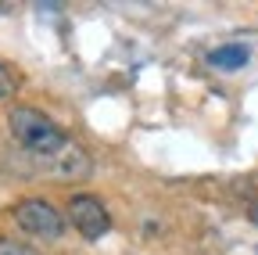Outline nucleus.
<instances>
[{"label":"nucleus","instance_id":"nucleus-1","mask_svg":"<svg viewBox=\"0 0 258 255\" xmlns=\"http://www.w3.org/2000/svg\"><path fill=\"white\" fill-rule=\"evenodd\" d=\"M8 130H11L15 144H22L29 155H36L40 162L43 158H54L64 144H69V133H64L50 115H43L32 105H15L8 112Z\"/></svg>","mask_w":258,"mask_h":255},{"label":"nucleus","instance_id":"nucleus-2","mask_svg":"<svg viewBox=\"0 0 258 255\" xmlns=\"http://www.w3.org/2000/svg\"><path fill=\"white\" fill-rule=\"evenodd\" d=\"M15 223L25 230V234H36V237H61L64 234V216L43 201V198H22L15 205Z\"/></svg>","mask_w":258,"mask_h":255},{"label":"nucleus","instance_id":"nucleus-3","mask_svg":"<svg viewBox=\"0 0 258 255\" xmlns=\"http://www.w3.org/2000/svg\"><path fill=\"white\" fill-rule=\"evenodd\" d=\"M69 223L86 237V241H97V237H104L108 227H111V216L108 209L101 205V198H93V194H76L69 201Z\"/></svg>","mask_w":258,"mask_h":255},{"label":"nucleus","instance_id":"nucleus-4","mask_svg":"<svg viewBox=\"0 0 258 255\" xmlns=\"http://www.w3.org/2000/svg\"><path fill=\"white\" fill-rule=\"evenodd\" d=\"M43 166L54 180H86L93 173V162H90V155L79 147V144H64L54 158H43Z\"/></svg>","mask_w":258,"mask_h":255},{"label":"nucleus","instance_id":"nucleus-5","mask_svg":"<svg viewBox=\"0 0 258 255\" xmlns=\"http://www.w3.org/2000/svg\"><path fill=\"white\" fill-rule=\"evenodd\" d=\"M208 61H212V69L237 72V69H244L247 61H251V47L247 43H222V47H215L208 54Z\"/></svg>","mask_w":258,"mask_h":255},{"label":"nucleus","instance_id":"nucleus-6","mask_svg":"<svg viewBox=\"0 0 258 255\" xmlns=\"http://www.w3.org/2000/svg\"><path fill=\"white\" fill-rule=\"evenodd\" d=\"M0 255H43V251L29 248V244L15 241V237H0Z\"/></svg>","mask_w":258,"mask_h":255},{"label":"nucleus","instance_id":"nucleus-7","mask_svg":"<svg viewBox=\"0 0 258 255\" xmlns=\"http://www.w3.org/2000/svg\"><path fill=\"white\" fill-rule=\"evenodd\" d=\"M18 90V83H15V76L8 72V65H4V61H0V101H8L11 97V93Z\"/></svg>","mask_w":258,"mask_h":255},{"label":"nucleus","instance_id":"nucleus-8","mask_svg":"<svg viewBox=\"0 0 258 255\" xmlns=\"http://www.w3.org/2000/svg\"><path fill=\"white\" fill-rule=\"evenodd\" d=\"M247 216H251V223H254V227H258V198L251 201V209H247Z\"/></svg>","mask_w":258,"mask_h":255}]
</instances>
